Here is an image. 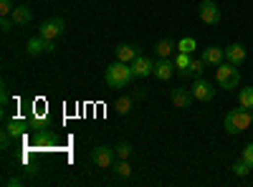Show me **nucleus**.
Returning a JSON list of instances; mask_svg holds the SVG:
<instances>
[{
	"mask_svg": "<svg viewBox=\"0 0 253 187\" xmlns=\"http://www.w3.org/2000/svg\"><path fill=\"white\" fill-rule=\"evenodd\" d=\"M132 78H134L132 66L124 64V61H114V64H109L107 71H104V81H107L109 89H124V86H129Z\"/></svg>",
	"mask_w": 253,
	"mask_h": 187,
	"instance_id": "nucleus-1",
	"label": "nucleus"
},
{
	"mask_svg": "<svg viewBox=\"0 0 253 187\" xmlns=\"http://www.w3.org/2000/svg\"><path fill=\"white\" fill-rule=\"evenodd\" d=\"M253 127V116H251V112L248 109H233V112H228L225 114V121H223V129L228 132V134H243V132H248Z\"/></svg>",
	"mask_w": 253,
	"mask_h": 187,
	"instance_id": "nucleus-2",
	"label": "nucleus"
},
{
	"mask_svg": "<svg viewBox=\"0 0 253 187\" xmlns=\"http://www.w3.org/2000/svg\"><path fill=\"white\" fill-rule=\"evenodd\" d=\"M215 81H218V86L225 89V91L238 89V84H241V71H238V66L230 64V61H223L220 66H215Z\"/></svg>",
	"mask_w": 253,
	"mask_h": 187,
	"instance_id": "nucleus-3",
	"label": "nucleus"
},
{
	"mask_svg": "<svg viewBox=\"0 0 253 187\" xmlns=\"http://www.w3.org/2000/svg\"><path fill=\"white\" fill-rule=\"evenodd\" d=\"M63 33H66V20L63 18H48V20H43V23L38 26V36H43L48 40H56Z\"/></svg>",
	"mask_w": 253,
	"mask_h": 187,
	"instance_id": "nucleus-4",
	"label": "nucleus"
},
{
	"mask_svg": "<svg viewBox=\"0 0 253 187\" xmlns=\"http://www.w3.org/2000/svg\"><path fill=\"white\" fill-rule=\"evenodd\" d=\"M198 15H200V20H203L205 26H218L220 18H223L220 8L213 3V0H203V3L198 5Z\"/></svg>",
	"mask_w": 253,
	"mask_h": 187,
	"instance_id": "nucleus-5",
	"label": "nucleus"
},
{
	"mask_svg": "<svg viewBox=\"0 0 253 187\" xmlns=\"http://www.w3.org/2000/svg\"><path fill=\"white\" fill-rule=\"evenodd\" d=\"M91 159H94L96 167H104V170H107V167H114L117 154H114L112 147H107V144H99V147L91 150Z\"/></svg>",
	"mask_w": 253,
	"mask_h": 187,
	"instance_id": "nucleus-6",
	"label": "nucleus"
},
{
	"mask_svg": "<svg viewBox=\"0 0 253 187\" xmlns=\"http://www.w3.org/2000/svg\"><path fill=\"white\" fill-rule=\"evenodd\" d=\"M26 51H28V56L53 53V51H56V40H48V38H43V36H38V38H28Z\"/></svg>",
	"mask_w": 253,
	"mask_h": 187,
	"instance_id": "nucleus-7",
	"label": "nucleus"
},
{
	"mask_svg": "<svg viewBox=\"0 0 253 187\" xmlns=\"http://www.w3.org/2000/svg\"><path fill=\"white\" fill-rule=\"evenodd\" d=\"M132 74H134V78H147V76H152L155 74V61L152 58H147V56H137L134 61H132Z\"/></svg>",
	"mask_w": 253,
	"mask_h": 187,
	"instance_id": "nucleus-8",
	"label": "nucleus"
},
{
	"mask_svg": "<svg viewBox=\"0 0 253 187\" xmlns=\"http://www.w3.org/2000/svg\"><path fill=\"white\" fill-rule=\"evenodd\" d=\"M190 91H193L195 101H210L215 96V86L213 81H205V78H195V84L190 86Z\"/></svg>",
	"mask_w": 253,
	"mask_h": 187,
	"instance_id": "nucleus-9",
	"label": "nucleus"
},
{
	"mask_svg": "<svg viewBox=\"0 0 253 187\" xmlns=\"http://www.w3.org/2000/svg\"><path fill=\"white\" fill-rule=\"evenodd\" d=\"M142 96H144V91H132V94L119 96V99L114 101L117 114H129V112H132V107H134V101H137V99H142Z\"/></svg>",
	"mask_w": 253,
	"mask_h": 187,
	"instance_id": "nucleus-10",
	"label": "nucleus"
},
{
	"mask_svg": "<svg viewBox=\"0 0 253 187\" xmlns=\"http://www.w3.org/2000/svg\"><path fill=\"white\" fill-rule=\"evenodd\" d=\"M170 99H172V104H175L177 109H187L190 104L195 101L193 91H190V89H182V86H177V89H170Z\"/></svg>",
	"mask_w": 253,
	"mask_h": 187,
	"instance_id": "nucleus-11",
	"label": "nucleus"
},
{
	"mask_svg": "<svg viewBox=\"0 0 253 187\" xmlns=\"http://www.w3.org/2000/svg\"><path fill=\"white\" fill-rule=\"evenodd\" d=\"M172 74H175V61H170V58H157L155 61V74L152 76H157L160 81H170Z\"/></svg>",
	"mask_w": 253,
	"mask_h": 187,
	"instance_id": "nucleus-12",
	"label": "nucleus"
},
{
	"mask_svg": "<svg viewBox=\"0 0 253 187\" xmlns=\"http://www.w3.org/2000/svg\"><path fill=\"white\" fill-rule=\"evenodd\" d=\"M208 66H220L225 61V48H218V46H208L203 48V56H200Z\"/></svg>",
	"mask_w": 253,
	"mask_h": 187,
	"instance_id": "nucleus-13",
	"label": "nucleus"
},
{
	"mask_svg": "<svg viewBox=\"0 0 253 187\" xmlns=\"http://www.w3.org/2000/svg\"><path fill=\"white\" fill-rule=\"evenodd\" d=\"M114 53H117V61L132 64V61L139 56V46H134V43H119V46L114 48Z\"/></svg>",
	"mask_w": 253,
	"mask_h": 187,
	"instance_id": "nucleus-14",
	"label": "nucleus"
},
{
	"mask_svg": "<svg viewBox=\"0 0 253 187\" xmlns=\"http://www.w3.org/2000/svg\"><path fill=\"white\" fill-rule=\"evenodd\" d=\"M225 61L241 66L243 61H246V46H243V43H230V46L225 48Z\"/></svg>",
	"mask_w": 253,
	"mask_h": 187,
	"instance_id": "nucleus-15",
	"label": "nucleus"
},
{
	"mask_svg": "<svg viewBox=\"0 0 253 187\" xmlns=\"http://www.w3.org/2000/svg\"><path fill=\"white\" fill-rule=\"evenodd\" d=\"M10 18L15 20V26H31L33 23V13H31L28 5H15L13 13H10Z\"/></svg>",
	"mask_w": 253,
	"mask_h": 187,
	"instance_id": "nucleus-16",
	"label": "nucleus"
},
{
	"mask_svg": "<svg viewBox=\"0 0 253 187\" xmlns=\"http://www.w3.org/2000/svg\"><path fill=\"white\" fill-rule=\"evenodd\" d=\"M175 51H177V43H175L172 38H160L157 43H155V53H157V58H170Z\"/></svg>",
	"mask_w": 253,
	"mask_h": 187,
	"instance_id": "nucleus-17",
	"label": "nucleus"
},
{
	"mask_svg": "<svg viewBox=\"0 0 253 187\" xmlns=\"http://www.w3.org/2000/svg\"><path fill=\"white\" fill-rule=\"evenodd\" d=\"M205 66H208V64H205L203 58H193V61H190V66H187L180 76H182V78H190V76L200 78V76H203V71H205Z\"/></svg>",
	"mask_w": 253,
	"mask_h": 187,
	"instance_id": "nucleus-18",
	"label": "nucleus"
},
{
	"mask_svg": "<svg viewBox=\"0 0 253 187\" xmlns=\"http://www.w3.org/2000/svg\"><path fill=\"white\" fill-rule=\"evenodd\" d=\"M238 104H241L243 109L253 112V86H246V89L238 91Z\"/></svg>",
	"mask_w": 253,
	"mask_h": 187,
	"instance_id": "nucleus-19",
	"label": "nucleus"
},
{
	"mask_svg": "<svg viewBox=\"0 0 253 187\" xmlns=\"http://www.w3.org/2000/svg\"><path fill=\"white\" fill-rule=\"evenodd\" d=\"M172 61H175V69H177V74H182V71L190 66V61H193V53H182V51H177Z\"/></svg>",
	"mask_w": 253,
	"mask_h": 187,
	"instance_id": "nucleus-20",
	"label": "nucleus"
},
{
	"mask_svg": "<svg viewBox=\"0 0 253 187\" xmlns=\"http://www.w3.org/2000/svg\"><path fill=\"white\" fill-rule=\"evenodd\" d=\"M5 132L10 134V139H18V137H23V132H26V124L23 121H8V127H5Z\"/></svg>",
	"mask_w": 253,
	"mask_h": 187,
	"instance_id": "nucleus-21",
	"label": "nucleus"
},
{
	"mask_svg": "<svg viewBox=\"0 0 253 187\" xmlns=\"http://www.w3.org/2000/svg\"><path fill=\"white\" fill-rule=\"evenodd\" d=\"M177 51H182V53H195V51H198V40H195V38H182V40H177Z\"/></svg>",
	"mask_w": 253,
	"mask_h": 187,
	"instance_id": "nucleus-22",
	"label": "nucleus"
},
{
	"mask_svg": "<svg viewBox=\"0 0 253 187\" xmlns=\"http://www.w3.org/2000/svg\"><path fill=\"white\" fill-rule=\"evenodd\" d=\"M114 172H117L119 177H129V175H132L129 162H126V159H117V162H114Z\"/></svg>",
	"mask_w": 253,
	"mask_h": 187,
	"instance_id": "nucleus-23",
	"label": "nucleus"
},
{
	"mask_svg": "<svg viewBox=\"0 0 253 187\" xmlns=\"http://www.w3.org/2000/svg\"><path fill=\"white\" fill-rule=\"evenodd\" d=\"M114 154H117V159H129V157H132V147H129L126 142H122V144H117Z\"/></svg>",
	"mask_w": 253,
	"mask_h": 187,
	"instance_id": "nucleus-24",
	"label": "nucleus"
},
{
	"mask_svg": "<svg viewBox=\"0 0 253 187\" xmlns=\"http://www.w3.org/2000/svg\"><path fill=\"white\" fill-rule=\"evenodd\" d=\"M251 170H253V167H251V164H248L246 159H238V162L233 164V172H236L238 177H246V175H248Z\"/></svg>",
	"mask_w": 253,
	"mask_h": 187,
	"instance_id": "nucleus-25",
	"label": "nucleus"
},
{
	"mask_svg": "<svg viewBox=\"0 0 253 187\" xmlns=\"http://www.w3.org/2000/svg\"><path fill=\"white\" fill-rule=\"evenodd\" d=\"M241 159H246V162L251 164V167H253V142L243 147V152H241Z\"/></svg>",
	"mask_w": 253,
	"mask_h": 187,
	"instance_id": "nucleus-26",
	"label": "nucleus"
},
{
	"mask_svg": "<svg viewBox=\"0 0 253 187\" xmlns=\"http://www.w3.org/2000/svg\"><path fill=\"white\" fill-rule=\"evenodd\" d=\"M13 0H0V13H3V15H10L13 13Z\"/></svg>",
	"mask_w": 253,
	"mask_h": 187,
	"instance_id": "nucleus-27",
	"label": "nucleus"
},
{
	"mask_svg": "<svg viewBox=\"0 0 253 187\" xmlns=\"http://www.w3.org/2000/svg\"><path fill=\"white\" fill-rule=\"evenodd\" d=\"M13 26H15V20H13L10 15H3V23H0V28H3V31L8 33V31H10Z\"/></svg>",
	"mask_w": 253,
	"mask_h": 187,
	"instance_id": "nucleus-28",
	"label": "nucleus"
},
{
	"mask_svg": "<svg viewBox=\"0 0 253 187\" xmlns=\"http://www.w3.org/2000/svg\"><path fill=\"white\" fill-rule=\"evenodd\" d=\"M5 185H10V187H18V185H23V180H20V177H8V180H5Z\"/></svg>",
	"mask_w": 253,
	"mask_h": 187,
	"instance_id": "nucleus-29",
	"label": "nucleus"
},
{
	"mask_svg": "<svg viewBox=\"0 0 253 187\" xmlns=\"http://www.w3.org/2000/svg\"><path fill=\"white\" fill-rule=\"evenodd\" d=\"M251 116H253V112H251Z\"/></svg>",
	"mask_w": 253,
	"mask_h": 187,
	"instance_id": "nucleus-30",
	"label": "nucleus"
}]
</instances>
